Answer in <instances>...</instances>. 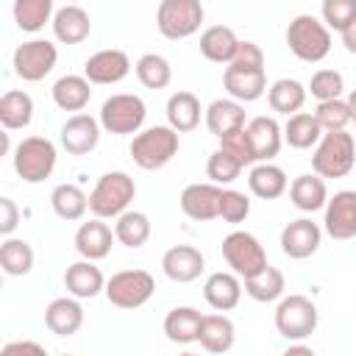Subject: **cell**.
Returning <instances> with one entry per match:
<instances>
[{
	"label": "cell",
	"instance_id": "6da1fadb",
	"mask_svg": "<svg viewBox=\"0 0 356 356\" xmlns=\"http://www.w3.org/2000/svg\"><path fill=\"white\" fill-rule=\"evenodd\" d=\"M356 164V142L353 136L342 131H323L314 156H312V170L320 178H345Z\"/></svg>",
	"mask_w": 356,
	"mask_h": 356
},
{
	"label": "cell",
	"instance_id": "7a4b0ae2",
	"mask_svg": "<svg viewBox=\"0 0 356 356\" xmlns=\"http://www.w3.org/2000/svg\"><path fill=\"white\" fill-rule=\"evenodd\" d=\"M134 195H136V184L128 172H122V170L106 172L97 178V184L89 195V211L100 220L120 217L128 209V203L134 200Z\"/></svg>",
	"mask_w": 356,
	"mask_h": 356
},
{
	"label": "cell",
	"instance_id": "3957f363",
	"mask_svg": "<svg viewBox=\"0 0 356 356\" xmlns=\"http://www.w3.org/2000/svg\"><path fill=\"white\" fill-rule=\"evenodd\" d=\"M178 131L172 125H153L142 134L134 136L131 142V159L142 170H161L164 164L172 161L178 153Z\"/></svg>",
	"mask_w": 356,
	"mask_h": 356
},
{
	"label": "cell",
	"instance_id": "277c9868",
	"mask_svg": "<svg viewBox=\"0 0 356 356\" xmlns=\"http://www.w3.org/2000/svg\"><path fill=\"white\" fill-rule=\"evenodd\" d=\"M286 44L300 61H323L331 50L328 25L312 14H298L286 28Z\"/></svg>",
	"mask_w": 356,
	"mask_h": 356
},
{
	"label": "cell",
	"instance_id": "5b68a950",
	"mask_svg": "<svg viewBox=\"0 0 356 356\" xmlns=\"http://www.w3.org/2000/svg\"><path fill=\"white\" fill-rule=\"evenodd\" d=\"M14 170L25 184H42L56 170V145L47 136H25L14 150Z\"/></svg>",
	"mask_w": 356,
	"mask_h": 356
},
{
	"label": "cell",
	"instance_id": "8992f818",
	"mask_svg": "<svg viewBox=\"0 0 356 356\" xmlns=\"http://www.w3.org/2000/svg\"><path fill=\"white\" fill-rule=\"evenodd\" d=\"M317 320H320L317 306L306 295L281 298V303L275 306V331L289 342L312 337L317 328Z\"/></svg>",
	"mask_w": 356,
	"mask_h": 356
},
{
	"label": "cell",
	"instance_id": "52a82bcc",
	"mask_svg": "<svg viewBox=\"0 0 356 356\" xmlns=\"http://www.w3.org/2000/svg\"><path fill=\"white\" fill-rule=\"evenodd\" d=\"M203 3L200 0H161L156 11V25L164 39H186L200 31Z\"/></svg>",
	"mask_w": 356,
	"mask_h": 356
},
{
	"label": "cell",
	"instance_id": "ba28073f",
	"mask_svg": "<svg viewBox=\"0 0 356 356\" xmlns=\"http://www.w3.org/2000/svg\"><path fill=\"white\" fill-rule=\"evenodd\" d=\"M103 292H106L108 303L117 309H139L153 298L156 281L147 270H122L106 281Z\"/></svg>",
	"mask_w": 356,
	"mask_h": 356
},
{
	"label": "cell",
	"instance_id": "9c48e42d",
	"mask_svg": "<svg viewBox=\"0 0 356 356\" xmlns=\"http://www.w3.org/2000/svg\"><path fill=\"white\" fill-rule=\"evenodd\" d=\"M222 259L239 278H250L267 267V253L261 242L248 231H231L222 239Z\"/></svg>",
	"mask_w": 356,
	"mask_h": 356
},
{
	"label": "cell",
	"instance_id": "30bf717a",
	"mask_svg": "<svg viewBox=\"0 0 356 356\" xmlns=\"http://www.w3.org/2000/svg\"><path fill=\"white\" fill-rule=\"evenodd\" d=\"M145 100L139 95H111L100 106V125L108 134H136L145 122Z\"/></svg>",
	"mask_w": 356,
	"mask_h": 356
},
{
	"label": "cell",
	"instance_id": "8fae6325",
	"mask_svg": "<svg viewBox=\"0 0 356 356\" xmlns=\"http://www.w3.org/2000/svg\"><path fill=\"white\" fill-rule=\"evenodd\" d=\"M14 72L22 78V81H42L44 75H50V70L56 67L58 61V50L53 42L47 39H31V42H22L17 50H14Z\"/></svg>",
	"mask_w": 356,
	"mask_h": 356
},
{
	"label": "cell",
	"instance_id": "7c38bea8",
	"mask_svg": "<svg viewBox=\"0 0 356 356\" xmlns=\"http://www.w3.org/2000/svg\"><path fill=\"white\" fill-rule=\"evenodd\" d=\"M325 234L331 239L356 236V189H342L325 200Z\"/></svg>",
	"mask_w": 356,
	"mask_h": 356
},
{
	"label": "cell",
	"instance_id": "4fadbf2b",
	"mask_svg": "<svg viewBox=\"0 0 356 356\" xmlns=\"http://www.w3.org/2000/svg\"><path fill=\"white\" fill-rule=\"evenodd\" d=\"M320 225L312 222L309 217H300V220H292L284 225L281 231V250L284 256L289 259H309L312 253H317L320 248Z\"/></svg>",
	"mask_w": 356,
	"mask_h": 356
},
{
	"label": "cell",
	"instance_id": "5bb4252c",
	"mask_svg": "<svg viewBox=\"0 0 356 356\" xmlns=\"http://www.w3.org/2000/svg\"><path fill=\"white\" fill-rule=\"evenodd\" d=\"M100 142V120L89 114H72L61 125V145L72 156H86L97 147Z\"/></svg>",
	"mask_w": 356,
	"mask_h": 356
},
{
	"label": "cell",
	"instance_id": "9a60e30c",
	"mask_svg": "<svg viewBox=\"0 0 356 356\" xmlns=\"http://www.w3.org/2000/svg\"><path fill=\"white\" fill-rule=\"evenodd\" d=\"M220 197H222V189L217 184H189L181 192V211L197 222L214 220L220 217Z\"/></svg>",
	"mask_w": 356,
	"mask_h": 356
},
{
	"label": "cell",
	"instance_id": "2e32d148",
	"mask_svg": "<svg viewBox=\"0 0 356 356\" xmlns=\"http://www.w3.org/2000/svg\"><path fill=\"white\" fill-rule=\"evenodd\" d=\"M203 267H206V259L192 245H175L161 256V270L175 284H189V281L200 278Z\"/></svg>",
	"mask_w": 356,
	"mask_h": 356
},
{
	"label": "cell",
	"instance_id": "e0dca14e",
	"mask_svg": "<svg viewBox=\"0 0 356 356\" xmlns=\"http://www.w3.org/2000/svg\"><path fill=\"white\" fill-rule=\"evenodd\" d=\"M222 86L225 92L239 100V103H253L264 95L267 89V75H264V67H256V70H245V67H225L222 72Z\"/></svg>",
	"mask_w": 356,
	"mask_h": 356
},
{
	"label": "cell",
	"instance_id": "ac0fdd59",
	"mask_svg": "<svg viewBox=\"0 0 356 356\" xmlns=\"http://www.w3.org/2000/svg\"><path fill=\"white\" fill-rule=\"evenodd\" d=\"M128 72H131V61L122 50H97L83 64V75L92 83H103V86L106 83H120Z\"/></svg>",
	"mask_w": 356,
	"mask_h": 356
},
{
	"label": "cell",
	"instance_id": "d6986e66",
	"mask_svg": "<svg viewBox=\"0 0 356 356\" xmlns=\"http://www.w3.org/2000/svg\"><path fill=\"white\" fill-rule=\"evenodd\" d=\"M114 234L111 228L95 217L89 222H81V228L75 231V250L83 256V259H92V261H100L111 253V245H114Z\"/></svg>",
	"mask_w": 356,
	"mask_h": 356
},
{
	"label": "cell",
	"instance_id": "ffe728a7",
	"mask_svg": "<svg viewBox=\"0 0 356 356\" xmlns=\"http://www.w3.org/2000/svg\"><path fill=\"white\" fill-rule=\"evenodd\" d=\"M203 298L214 312H231L239 306L242 284L236 273H211L203 284Z\"/></svg>",
	"mask_w": 356,
	"mask_h": 356
},
{
	"label": "cell",
	"instance_id": "44dd1931",
	"mask_svg": "<svg viewBox=\"0 0 356 356\" xmlns=\"http://www.w3.org/2000/svg\"><path fill=\"white\" fill-rule=\"evenodd\" d=\"M44 325L56 337H72V334H78L81 325H83V309L75 300V295L72 298H56V300H50V306L44 309Z\"/></svg>",
	"mask_w": 356,
	"mask_h": 356
},
{
	"label": "cell",
	"instance_id": "7402d4cb",
	"mask_svg": "<svg viewBox=\"0 0 356 356\" xmlns=\"http://www.w3.org/2000/svg\"><path fill=\"white\" fill-rule=\"evenodd\" d=\"M53 33H56V39H58L61 44H81V42L92 33L89 14H86L81 6H75V3L58 8V11L53 14Z\"/></svg>",
	"mask_w": 356,
	"mask_h": 356
},
{
	"label": "cell",
	"instance_id": "603a6c76",
	"mask_svg": "<svg viewBox=\"0 0 356 356\" xmlns=\"http://www.w3.org/2000/svg\"><path fill=\"white\" fill-rule=\"evenodd\" d=\"M248 134H250V142H253L256 164L270 161L273 156H278L281 142H284V128L273 117H253L248 122Z\"/></svg>",
	"mask_w": 356,
	"mask_h": 356
},
{
	"label": "cell",
	"instance_id": "cb8c5ba5",
	"mask_svg": "<svg viewBox=\"0 0 356 356\" xmlns=\"http://www.w3.org/2000/svg\"><path fill=\"white\" fill-rule=\"evenodd\" d=\"M64 286L70 295L75 298H95L100 289H106V278L100 273V267H95L92 259H83V261H75L67 267L64 273Z\"/></svg>",
	"mask_w": 356,
	"mask_h": 356
},
{
	"label": "cell",
	"instance_id": "d4e9b609",
	"mask_svg": "<svg viewBox=\"0 0 356 356\" xmlns=\"http://www.w3.org/2000/svg\"><path fill=\"white\" fill-rule=\"evenodd\" d=\"M200 325H203V314L192 306H175L172 312H167L164 317V334L170 342L175 345H189L197 342L200 337Z\"/></svg>",
	"mask_w": 356,
	"mask_h": 356
},
{
	"label": "cell",
	"instance_id": "484cf974",
	"mask_svg": "<svg viewBox=\"0 0 356 356\" xmlns=\"http://www.w3.org/2000/svg\"><path fill=\"white\" fill-rule=\"evenodd\" d=\"M92 97V81L86 75H64L53 83V103L61 111H81Z\"/></svg>",
	"mask_w": 356,
	"mask_h": 356
},
{
	"label": "cell",
	"instance_id": "4316f807",
	"mask_svg": "<svg viewBox=\"0 0 356 356\" xmlns=\"http://www.w3.org/2000/svg\"><path fill=\"white\" fill-rule=\"evenodd\" d=\"M242 125H248V122H245V108H242L239 100H234V97H220V100L209 103V108H206V128H209L217 139H220L222 134L234 131V128H242Z\"/></svg>",
	"mask_w": 356,
	"mask_h": 356
},
{
	"label": "cell",
	"instance_id": "83f0119b",
	"mask_svg": "<svg viewBox=\"0 0 356 356\" xmlns=\"http://www.w3.org/2000/svg\"><path fill=\"white\" fill-rule=\"evenodd\" d=\"M236 47H239V39L228 25H211L200 33V53L214 64H228Z\"/></svg>",
	"mask_w": 356,
	"mask_h": 356
},
{
	"label": "cell",
	"instance_id": "f1b7e54d",
	"mask_svg": "<svg viewBox=\"0 0 356 356\" xmlns=\"http://www.w3.org/2000/svg\"><path fill=\"white\" fill-rule=\"evenodd\" d=\"M248 186L256 197L275 200L286 192V172L270 161H259V164H253V170L248 175Z\"/></svg>",
	"mask_w": 356,
	"mask_h": 356
},
{
	"label": "cell",
	"instance_id": "f546056e",
	"mask_svg": "<svg viewBox=\"0 0 356 356\" xmlns=\"http://www.w3.org/2000/svg\"><path fill=\"white\" fill-rule=\"evenodd\" d=\"M200 100L192 92H172L167 100V122L178 134H189L200 122Z\"/></svg>",
	"mask_w": 356,
	"mask_h": 356
},
{
	"label": "cell",
	"instance_id": "4dcf8cb0",
	"mask_svg": "<svg viewBox=\"0 0 356 356\" xmlns=\"http://www.w3.org/2000/svg\"><path fill=\"white\" fill-rule=\"evenodd\" d=\"M234 337L236 328L225 314H203V325H200V337L197 342L209 350V353H225L234 348Z\"/></svg>",
	"mask_w": 356,
	"mask_h": 356
},
{
	"label": "cell",
	"instance_id": "1f68e13d",
	"mask_svg": "<svg viewBox=\"0 0 356 356\" xmlns=\"http://www.w3.org/2000/svg\"><path fill=\"white\" fill-rule=\"evenodd\" d=\"M267 103H270V108H273L275 114L292 117V114H298V111L303 108V103H306V86H303L300 81H295V78H281V81H275V83L267 89Z\"/></svg>",
	"mask_w": 356,
	"mask_h": 356
},
{
	"label": "cell",
	"instance_id": "d6a6232c",
	"mask_svg": "<svg viewBox=\"0 0 356 356\" xmlns=\"http://www.w3.org/2000/svg\"><path fill=\"white\" fill-rule=\"evenodd\" d=\"M289 200L295 209L300 211H317L325 206L328 192H325V181L314 172V175H298L289 186Z\"/></svg>",
	"mask_w": 356,
	"mask_h": 356
},
{
	"label": "cell",
	"instance_id": "836d02e7",
	"mask_svg": "<svg viewBox=\"0 0 356 356\" xmlns=\"http://www.w3.org/2000/svg\"><path fill=\"white\" fill-rule=\"evenodd\" d=\"M33 120V100L28 92L11 89L0 97V122L6 131H17V128H28Z\"/></svg>",
	"mask_w": 356,
	"mask_h": 356
},
{
	"label": "cell",
	"instance_id": "e575fe53",
	"mask_svg": "<svg viewBox=\"0 0 356 356\" xmlns=\"http://www.w3.org/2000/svg\"><path fill=\"white\" fill-rule=\"evenodd\" d=\"M320 136H323V125H320L317 117L309 114V111L292 114V117L286 120V125H284V142H286L289 147H295V150H306V147L317 145Z\"/></svg>",
	"mask_w": 356,
	"mask_h": 356
},
{
	"label": "cell",
	"instance_id": "d590c367",
	"mask_svg": "<svg viewBox=\"0 0 356 356\" xmlns=\"http://www.w3.org/2000/svg\"><path fill=\"white\" fill-rule=\"evenodd\" d=\"M50 206L53 211L61 217V220H81L89 209V197L83 195L81 186L75 184H58L53 192H50Z\"/></svg>",
	"mask_w": 356,
	"mask_h": 356
},
{
	"label": "cell",
	"instance_id": "8d00e7d4",
	"mask_svg": "<svg viewBox=\"0 0 356 356\" xmlns=\"http://www.w3.org/2000/svg\"><path fill=\"white\" fill-rule=\"evenodd\" d=\"M284 273L278 270V267H273V264H267L264 270H259L256 275H250V278H245V292L253 298V300H259V303H273V300H278L281 295H284Z\"/></svg>",
	"mask_w": 356,
	"mask_h": 356
},
{
	"label": "cell",
	"instance_id": "74e56055",
	"mask_svg": "<svg viewBox=\"0 0 356 356\" xmlns=\"http://www.w3.org/2000/svg\"><path fill=\"white\" fill-rule=\"evenodd\" d=\"M114 236L125 248H142L150 239V217L145 211H122L114 222Z\"/></svg>",
	"mask_w": 356,
	"mask_h": 356
},
{
	"label": "cell",
	"instance_id": "f35d334b",
	"mask_svg": "<svg viewBox=\"0 0 356 356\" xmlns=\"http://www.w3.org/2000/svg\"><path fill=\"white\" fill-rule=\"evenodd\" d=\"M53 19V0H14V22L19 31L36 33Z\"/></svg>",
	"mask_w": 356,
	"mask_h": 356
},
{
	"label": "cell",
	"instance_id": "ab89813d",
	"mask_svg": "<svg viewBox=\"0 0 356 356\" xmlns=\"http://www.w3.org/2000/svg\"><path fill=\"white\" fill-rule=\"evenodd\" d=\"M0 267L6 275H28L33 270V248L25 239H6L0 245Z\"/></svg>",
	"mask_w": 356,
	"mask_h": 356
},
{
	"label": "cell",
	"instance_id": "60d3db41",
	"mask_svg": "<svg viewBox=\"0 0 356 356\" xmlns=\"http://www.w3.org/2000/svg\"><path fill=\"white\" fill-rule=\"evenodd\" d=\"M136 78L142 86L147 89H164L170 81H172V67L164 56L159 53H145L139 61H136Z\"/></svg>",
	"mask_w": 356,
	"mask_h": 356
},
{
	"label": "cell",
	"instance_id": "b9f144b4",
	"mask_svg": "<svg viewBox=\"0 0 356 356\" xmlns=\"http://www.w3.org/2000/svg\"><path fill=\"white\" fill-rule=\"evenodd\" d=\"M242 167H245V164H242L239 159H234L228 150L217 147V150L209 156V161H206V175L211 178V184H234V181L239 178Z\"/></svg>",
	"mask_w": 356,
	"mask_h": 356
},
{
	"label": "cell",
	"instance_id": "7bdbcfd3",
	"mask_svg": "<svg viewBox=\"0 0 356 356\" xmlns=\"http://www.w3.org/2000/svg\"><path fill=\"white\" fill-rule=\"evenodd\" d=\"M317 122L323 125V131H342L348 122H350V108H348V100H320L317 103V111H314Z\"/></svg>",
	"mask_w": 356,
	"mask_h": 356
},
{
	"label": "cell",
	"instance_id": "ee69618b",
	"mask_svg": "<svg viewBox=\"0 0 356 356\" xmlns=\"http://www.w3.org/2000/svg\"><path fill=\"white\" fill-rule=\"evenodd\" d=\"M220 147L228 150L234 159H239L245 167L248 164H256V153H253V142H250V134H248V125L242 128H234L228 134L220 136Z\"/></svg>",
	"mask_w": 356,
	"mask_h": 356
},
{
	"label": "cell",
	"instance_id": "f6af8a7d",
	"mask_svg": "<svg viewBox=\"0 0 356 356\" xmlns=\"http://www.w3.org/2000/svg\"><path fill=\"white\" fill-rule=\"evenodd\" d=\"M342 89H345V81L337 70H317L312 75V83H309V92L317 100H334L342 95Z\"/></svg>",
	"mask_w": 356,
	"mask_h": 356
},
{
	"label": "cell",
	"instance_id": "bcb514c9",
	"mask_svg": "<svg viewBox=\"0 0 356 356\" xmlns=\"http://www.w3.org/2000/svg\"><path fill=\"white\" fill-rule=\"evenodd\" d=\"M250 214V200L248 195L236 192V189H222V197H220V217L231 225L236 222H245V217Z\"/></svg>",
	"mask_w": 356,
	"mask_h": 356
},
{
	"label": "cell",
	"instance_id": "7dc6e473",
	"mask_svg": "<svg viewBox=\"0 0 356 356\" xmlns=\"http://www.w3.org/2000/svg\"><path fill=\"white\" fill-rule=\"evenodd\" d=\"M356 17V0H323V22L334 31H342Z\"/></svg>",
	"mask_w": 356,
	"mask_h": 356
},
{
	"label": "cell",
	"instance_id": "c3c4849f",
	"mask_svg": "<svg viewBox=\"0 0 356 356\" xmlns=\"http://www.w3.org/2000/svg\"><path fill=\"white\" fill-rule=\"evenodd\" d=\"M231 67H245V70H256V67H264V53L256 42H239L234 58L228 61Z\"/></svg>",
	"mask_w": 356,
	"mask_h": 356
},
{
	"label": "cell",
	"instance_id": "681fc988",
	"mask_svg": "<svg viewBox=\"0 0 356 356\" xmlns=\"http://www.w3.org/2000/svg\"><path fill=\"white\" fill-rule=\"evenodd\" d=\"M0 211H3V217H0V234L8 236L17 228V222H19V209H17V203L11 197H0Z\"/></svg>",
	"mask_w": 356,
	"mask_h": 356
},
{
	"label": "cell",
	"instance_id": "f907efd6",
	"mask_svg": "<svg viewBox=\"0 0 356 356\" xmlns=\"http://www.w3.org/2000/svg\"><path fill=\"white\" fill-rule=\"evenodd\" d=\"M14 353H33V356H44V348L39 342H8L3 348V356H14Z\"/></svg>",
	"mask_w": 356,
	"mask_h": 356
},
{
	"label": "cell",
	"instance_id": "816d5d0a",
	"mask_svg": "<svg viewBox=\"0 0 356 356\" xmlns=\"http://www.w3.org/2000/svg\"><path fill=\"white\" fill-rule=\"evenodd\" d=\"M339 36H342V44H345V50L348 53H356V17L339 31Z\"/></svg>",
	"mask_w": 356,
	"mask_h": 356
},
{
	"label": "cell",
	"instance_id": "f5cc1de1",
	"mask_svg": "<svg viewBox=\"0 0 356 356\" xmlns=\"http://www.w3.org/2000/svg\"><path fill=\"white\" fill-rule=\"evenodd\" d=\"M348 108H350V120L356 122V89L348 95Z\"/></svg>",
	"mask_w": 356,
	"mask_h": 356
},
{
	"label": "cell",
	"instance_id": "db71d44e",
	"mask_svg": "<svg viewBox=\"0 0 356 356\" xmlns=\"http://www.w3.org/2000/svg\"><path fill=\"white\" fill-rule=\"evenodd\" d=\"M292 353H312V348H306V345H289L286 348V356H292Z\"/></svg>",
	"mask_w": 356,
	"mask_h": 356
},
{
	"label": "cell",
	"instance_id": "11a10c76",
	"mask_svg": "<svg viewBox=\"0 0 356 356\" xmlns=\"http://www.w3.org/2000/svg\"><path fill=\"white\" fill-rule=\"evenodd\" d=\"M70 3H78V0H70Z\"/></svg>",
	"mask_w": 356,
	"mask_h": 356
}]
</instances>
